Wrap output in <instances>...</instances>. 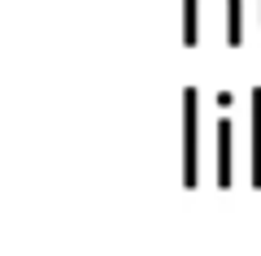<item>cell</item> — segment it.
Listing matches in <instances>:
<instances>
[{
	"mask_svg": "<svg viewBox=\"0 0 261 256\" xmlns=\"http://www.w3.org/2000/svg\"><path fill=\"white\" fill-rule=\"evenodd\" d=\"M196 87H183V187L192 191L200 178H196Z\"/></svg>",
	"mask_w": 261,
	"mask_h": 256,
	"instance_id": "obj_1",
	"label": "cell"
},
{
	"mask_svg": "<svg viewBox=\"0 0 261 256\" xmlns=\"http://www.w3.org/2000/svg\"><path fill=\"white\" fill-rule=\"evenodd\" d=\"M218 187H231V118L218 122Z\"/></svg>",
	"mask_w": 261,
	"mask_h": 256,
	"instance_id": "obj_2",
	"label": "cell"
},
{
	"mask_svg": "<svg viewBox=\"0 0 261 256\" xmlns=\"http://www.w3.org/2000/svg\"><path fill=\"white\" fill-rule=\"evenodd\" d=\"M252 187L261 191V87H252Z\"/></svg>",
	"mask_w": 261,
	"mask_h": 256,
	"instance_id": "obj_3",
	"label": "cell"
}]
</instances>
